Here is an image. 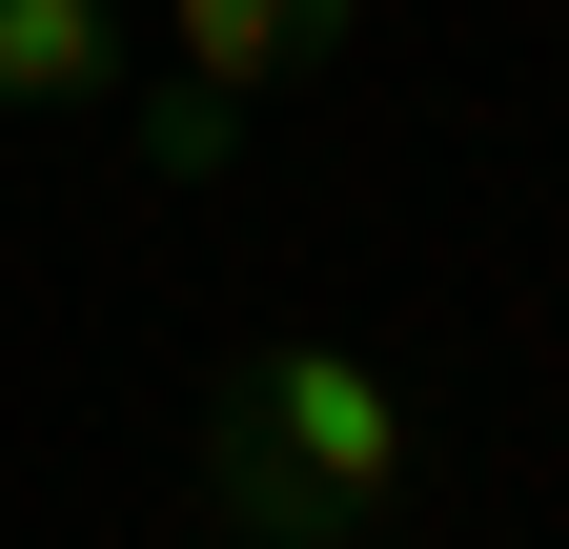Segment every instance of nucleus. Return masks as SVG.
Here are the masks:
<instances>
[{"label":"nucleus","instance_id":"1","mask_svg":"<svg viewBox=\"0 0 569 549\" xmlns=\"http://www.w3.org/2000/svg\"><path fill=\"white\" fill-rule=\"evenodd\" d=\"M407 468H427L407 387L346 367V347H264V367H224V407H203V489H224L244 549H367L407 509Z\"/></svg>","mask_w":569,"mask_h":549},{"label":"nucleus","instance_id":"3","mask_svg":"<svg viewBox=\"0 0 569 549\" xmlns=\"http://www.w3.org/2000/svg\"><path fill=\"white\" fill-rule=\"evenodd\" d=\"M102 82H122L102 0H0V102H102Z\"/></svg>","mask_w":569,"mask_h":549},{"label":"nucleus","instance_id":"2","mask_svg":"<svg viewBox=\"0 0 569 549\" xmlns=\"http://www.w3.org/2000/svg\"><path fill=\"white\" fill-rule=\"evenodd\" d=\"M346 41V0H183V61H163V82H284V61H326Z\"/></svg>","mask_w":569,"mask_h":549},{"label":"nucleus","instance_id":"4","mask_svg":"<svg viewBox=\"0 0 569 549\" xmlns=\"http://www.w3.org/2000/svg\"><path fill=\"white\" fill-rule=\"evenodd\" d=\"M122 143L163 163V183H224V143H244V102H224V82H142V122H122Z\"/></svg>","mask_w":569,"mask_h":549}]
</instances>
